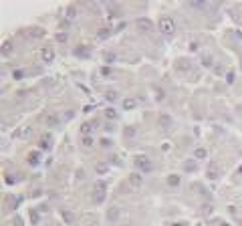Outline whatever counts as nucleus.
Returning <instances> with one entry per match:
<instances>
[{
  "label": "nucleus",
  "mask_w": 242,
  "mask_h": 226,
  "mask_svg": "<svg viewBox=\"0 0 242 226\" xmlns=\"http://www.w3.org/2000/svg\"><path fill=\"white\" fill-rule=\"evenodd\" d=\"M160 28L163 34H174V20L169 18V16H163V18H160Z\"/></svg>",
  "instance_id": "obj_1"
},
{
  "label": "nucleus",
  "mask_w": 242,
  "mask_h": 226,
  "mask_svg": "<svg viewBox=\"0 0 242 226\" xmlns=\"http://www.w3.org/2000/svg\"><path fill=\"white\" fill-rule=\"evenodd\" d=\"M135 164H137V166H141V168H147L149 158H147V155H137V158H135Z\"/></svg>",
  "instance_id": "obj_2"
},
{
  "label": "nucleus",
  "mask_w": 242,
  "mask_h": 226,
  "mask_svg": "<svg viewBox=\"0 0 242 226\" xmlns=\"http://www.w3.org/2000/svg\"><path fill=\"white\" fill-rule=\"evenodd\" d=\"M137 28H141V30H149V28H151V22L145 20V18H141V20H137Z\"/></svg>",
  "instance_id": "obj_3"
},
{
  "label": "nucleus",
  "mask_w": 242,
  "mask_h": 226,
  "mask_svg": "<svg viewBox=\"0 0 242 226\" xmlns=\"http://www.w3.org/2000/svg\"><path fill=\"white\" fill-rule=\"evenodd\" d=\"M107 218H109V220H117V218H119V208H117V206L109 208V214H107Z\"/></svg>",
  "instance_id": "obj_4"
},
{
  "label": "nucleus",
  "mask_w": 242,
  "mask_h": 226,
  "mask_svg": "<svg viewBox=\"0 0 242 226\" xmlns=\"http://www.w3.org/2000/svg\"><path fill=\"white\" fill-rule=\"evenodd\" d=\"M129 182H131V186H141V176L131 174V176H129Z\"/></svg>",
  "instance_id": "obj_5"
},
{
  "label": "nucleus",
  "mask_w": 242,
  "mask_h": 226,
  "mask_svg": "<svg viewBox=\"0 0 242 226\" xmlns=\"http://www.w3.org/2000/svg\"><path fill=\"white\" fill-rule=\"evenodd\" d=\"M53 51H51V49H45V51H42V59L45 61H53Z\"/></svg>",
  "instance_id": "obj_6"
},
{
  "label": "nucleus",
  "mask_w": 242,
  "mask_h": 226,
  "mask_svg": "<svg viewBox=\"0 0 242 226\" xmlns=\"http://www.w3.org/2000/svg\"><path fill=\"white\" fill-rule=\"evenodd\" d=\"M105 99H107V101H115V99H117V93H115V91H107V93H105Z\"/></svg>",
  "instance_id": "obj_7"
},
{
  "label": "nucleus",
  "mask_w": 242,
  "mask_h": 226,
  "mask_svg": "<svg viewBox=\"0 0 242 226\" xmlns=\"http://www.w3.org/2000/svg\"><path fill=\"white\" fill-rule=\"evenodd\" d=\"M178 182H180L178 176H169V178H168V184H172V186H178Z\"/></svg>",
  "instance_id": "obj_8"
},
{
  "label": "nucleus",
  "mask_w": 242,
  "mask_h": 226,
  "mask_svg": "<svg viewBox=\"0 0 242 226\" xmlns=\"http://www.w3.org/2000/svg\"><path fill=\"white\" fill-rule=\"evenodd\" d=\"M107 36H109V30H107V28H101V30H99V39H107Z\"/></svg>",
  "instance_id": "obj_9"
},
{
  "label": "nucleus",
  "mask_w": 242,
  "mask_h": 226,
  "mask_svg": "<svg viewBox=\"0 0 242 226\" xmlns=\"http://www.w3.org/2000/svg\"><path fill=\"white\" fill-rule=\"evenodd\" d=\"M105 115H107L109 119H115V117H117V113H115L113 109H107V111H105Z\"/></svg>",
  "instance_id": "obj_10"
},
{
  "label": "nucleus",
  "mask_w": 242,
  "mask_h": 226,
  "mask_svg": "<svg viewBox=\"0 0 242 226\" xmlns=\"http://www.w3.org/2000/svg\"><path fill=\"white\" fill-rule=\"evenodd\" d=\"M83 143H85V146H91V143H93V140H91V137H85V140H83Z\"/></svg>",
  "instance_id": "obj_11"
}]
</instances>
